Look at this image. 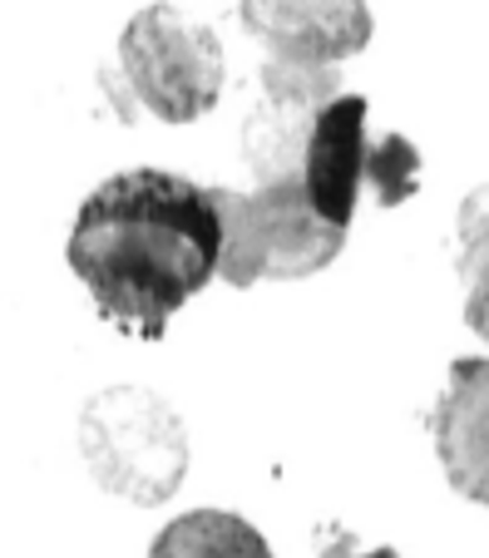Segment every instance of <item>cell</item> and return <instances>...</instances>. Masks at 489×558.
I'll use <instances>...</instances> for the list:
<instances>
[{"mask_svg": "<svg viewBox=\"0 0 489 558\" xmlns=\"http://www.w3.org/2000/svg\"><path fill=\"white\" fill-rule=\"evenodd\" d=\"M218 203L183 173L129 169L105 179L70 222V272L124 337L159 341L179 306L218 277Z\"/></svg>", "mask_w": 489, "mask_h": 558, "instance_id": "1", "label": "cell"}, {"mask_svg": "<svg viewBox=\"0 0 489 558\" xmlns=\"http://www.w3.org/2000/svg\"><path fill=\"white\" fill-rule=\"evenodd\" d=\"M80 460L105 495L154 509L183 489L193 450L159 390L109 386L80 411Z\"/></svg>", "mask_w": 489, "mask_h": 558, "instance_id": "2", "label": "cell"}, {"mask_svg": "<svg viewBox=\"0 0 489 558\" xmlns=\"http://www.w3.org/2000/svg\"><path fill=\"white\" fill-rule=\"evenodd\" d=\"M218 203V277L228 287L257 282H302L327 272L346 247V228L327 222L311 208L302 179L257 183L253 193L213 189Z\"/></svg>", "mask_w": 489, "mask_h": 558, "instance_id": "3", "label": "cell"}, {"mask_svg": "<svg viewBox=\"0 0 489 558\" xmlns=\"http://www.w3.org/2000/svg\"><path fill=\"white\" fill-rule=\"evenodd\" d=\"M371 105L362 95H337L317 114L302 154V189L311 208L337 228H352L362 193H376L381 208H401L420 189V148L405 134H366Z\"/></svg>", "mask_w": 489, "mask_h": 558, "instance_id": "4", "label": "cell"}, {"mask_svg": "<svg viewBox=\"0 0 489 558\" xmlns=\"http://www.w3.org/2000/svg\"><path fill=\"white\" fill-rule=\"evenodd\" d=\"M119 70L138 105L163 124H193L223 99L228 60L208 25L188 21L179 5H144L119 35Z\"/></svg>", "mask_w": 489, "mask_h": 558, "instance_id": "5", "label": "cell"}, {"mask_svg": "<svg viewBox=\"0 0 489 558\" xmlns=\"http://www.w3.org/2000/svg\"><path fill=\"white\" fill-rule=\"evenodd\" d=\"M243 31L267 45L277 64L337 70L371 45V5L366 0H243Z\"/></svg>", "mask_w": 489, "mask_h": 558, "instance_id": "6", "label": "cell"}, {"mask_svg": "<svg viewBox=\"0 0 489 558\" xmlns=\"http://www.w3.org/2000/svg\"><path fill=\"white\" fill-rule=\"evenodd\" d=\"M430 430L450 489L489 509V356L450 361Z\"/></svg>", "mask_w": 489, "mask_h": 558, "instance_id": "7", "label": "cell"}, {"mask_svg": "<svg viewBox=\"0 0 489 558\" xmlns=\"http://www.w3.org/2000/svg\"><path fill=\"white\" fill-rule=\"evenodd\" d=\"M149 558H272V548L233 509H188L154 534Z\"/></svg>", "mask_w": 489, "mask_h": 558, "instance_id": "8", "label": "cell"}, {"mask_svg": "<svg viewBox=\"0 0 489 558\" xmlns=\"http://www.w3.org/2000/svg\"><path fill=\"white\" fill-rule=\"evenodd\" d=\"M489 263V189H475L460 208V272L465 282Z\"/></svg>", "mask_w": 489, "mask_h": 558, "instance_id": "9", "label": "cell"}, {"mask_svg": "<svg viewBox=\"0 0 489 558\" xmlns=\"http://www.w3.org/2000/svg\"><path fill=\"white\" fill-rule=\"evenodd\" d=\"M465 327L479 341H489V263L469 277V296H465Z\"/></svg>", "mask_w": 489, "mask_h": 558, "instance_id": "10", "label": "cell"}, {"mask_svg": "<svg viewBox=\"0 0 489 558\" xmlns=\"http://www.w3.org/2000/svg\"><path fill=\"white\" fill-rule=\"evenodd\" d=\"M321 558H401L395 548H371V554H341V548H331V554H321Z\"/></svg>", "mask_w": 489, "mask_h": 558, "instance_id": "11", "label": "cell"}]
</instances>
